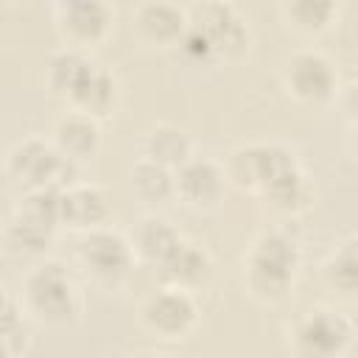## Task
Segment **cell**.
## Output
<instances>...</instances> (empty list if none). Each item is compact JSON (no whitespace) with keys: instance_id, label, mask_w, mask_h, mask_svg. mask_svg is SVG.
<instances>
[{"instance_id":"23","label":"cell","mask_w":358,"mask_h":358,"mask_svg":"<svg viewBox=\"0 0 358 358\" xmlns=\"http://www.w3.org/2000/svg\"><path fill=\"white\" fill-rule=\"evenodd\" d=\"M327 11H330V6L327 3H296L294 6V14L302 20V22H322L324 17H327Z\"/></svg>"},{"instance_id":"9","label":"cell","mask_w":358,"mask_h":358,"mask_svg":"<svg viewBox=\"0 0 358 358\" xmlns=\"http://www.w3.org/2000/svg\"><path fill=\"white\" fill-rule=\"evenodd\" d=\"M179 185H182L185 196H190L196 201H207V199H213L218 193V185L221 182H218V171L210 162L199 159V162H190V165L182 168Z\"/></svg>"},{"instance_id":"7","label":"cell","mask_w":358,"mask_h":358,"mask_svg":"<svg viewBox=\"0 0 358 358\" xmlns=\"http://www.w3.org/2000/svg\"><path fill=\"white\" fill-rule=\"evenodd\" d=\"M59 168H62V159L39 143H28L14 154V171L28 182H48L59 173Z\"/></svg>"},{"instance_id":"21","label":"cell","mask_w":358,"mask_h":358,"mask_svg":"<svg viewBox=\"0 0 358 358\" xmlns=\"http://www.w3.org/2000/svg\"><path fill=\"white\" fill-rule=\"evenodd\" d=\"M333 277L344 288H358V243H347L333 260Z\"/></svg>"},{"instance_id":"18","label":"cell","mask_w":358,"mask_h":358,"mask_svg":"<svg viewBox=\"0 0 358 358\" xmlns=\"http://www.w3.org/2000/svg\"><path fill=\"white\" fill-rule=\"evenodd\" d=\"M87 70H90V64H87L81 56H76V53H62V56H56V62H53V81H56L59 87H64V90H76Z\"/></svg>"},{"instance_id":"22","label":"cell","mask_w":358,"mask_h":358,"mask_svg":"<svg viewBox=\"0 0 358 358\" xmlns=\"http://www.w3.org/2000/svg\"><path fill=\"white\" fill-rule=\"evenodd\" d=\"M11 243L17 249H28V252H36L48 243V229L45 227H36V224H28V221H17L11 227Z\"/></svg>"},{"instance_id":"24","label":"cell","mask_w":358,"mask_h":358,"mask_svg":"<svg viewBox=\"0 0 358 358\" xmlns=\"http://www.w3.org/2000/svg\"><path fill=\"white\" fill-rule=\"evenodd\" d=\"M350 106H352V112L358 115V87L352 90V95H350Z\"/></svg>"},{"instance_id":"8","label":"cell","mask_w":358,"mask_h":358,"mask_svg":"<svg viewBox=\"0 0 358 358\" xmlns=\"http://www.w3.org/2000/svg\"><path fill=\"white\" fill-rule=\"evenodd\" d=\"M193 316V305L182 294H162L148 305V322L159 330H182Z\"/></svg>"},{"instance_id":"6","label":"cell","mask_w":358,"mask_h":358,"mask_svg":"<svg viewBox=\"0 0 358 358\" xmlns=\"http://www.w3.org/2000/svg\"><path fill=\"white\" fill-rule=\"evenodd\" d=\"M196 31L207 39L210 50L224 48V45H238L241 42V28L235 22V17L229 14V8L221 6H207L199 11V22Z\"/></svg>"},{"instance_id":"1","label":"cell","mask_w":358,"mask_h":358,"mask_svg":"<svg viewBox=\"0 0 358 358\" xmlns=\"http://www.w3.org/2000/svg\"><path fill=\"white\" fill-rule=\"evenodd\" d=\"M31 299L36 310L48 319H70L73 313V288L59 271V266H45L42 271L34 274L31 280Z\"/></svg>"},{"instance_id":"20","label":"cell","mask_w":358,"mask_h":358,"mask_svg":"<svg viewBox=\"0 0 358 358\" xmlns=\"http://www.w3.org/2000/svg\"><path fill=\"white\" fill-rule=\"evenodd\" d=\"M143 22H145L154 34H159V36H171V34L179 31L182 17H179V11L171 8V6H148V8L143 11Z\"/></svg>"},{"instance_id":"16","label":"cell","mask_w":358,"mask_h":358,"mask_svg":"<svg viewBox=\"0 0 358 358\" xmlns=\"http://www.w3.org/2000/svg\"><path fill=\"white\" fill-rule=\"evenodd\" d=\"M59 140L70 154H87L95 145V126L87 120H78V117L64 120L59 126Z\"/></svg>"},{"instance_id":"12","label":"cell","mask_w":358,"mask_h":358,"mask_svg":"<svg viewBox=\"0 0 358 358\" xmlns=\"http://www.w3.org/2000/svg\"><path fill=\"white\" fill-rule=\"evenodd\" d=\"M62 199H64V196H59V193L50 190V187L34 193L31 199H25V215H22V221L48 229V227L62 215Z\"/></svg>"},{"instance_id":"17","label":"cell","mask_w":358,"mask_h":358,"mask_svg":"<svg viewBox=\"0 0 358 358\" xmlns=\"http://www.w3.org/2000/svg\"><path fill=\"white\" fill-rule=\"evenodd\" d=\"M148 151L157 162H179L187 151V143L179 131H171V129H159L151 134L148 140Z\"/></svg>"},{"instance_id":"3","label":"cell","mask_w":358,"mask_h":358,"mask_svg":"<svg viewBox=\"0 0 358 358\" xmlns=\"http://www.w3.org/2000/svg\"><path fill=\"white\" fill-rule=\"evenodd\" d=\"M81 257L101 277H115V274L126 271V266H129V249H126V243L117 235H109V232L90 235L81 243Z\"/></svg>"},{"instance_id":"13","label":"cell","mask_w":358,"mask_h":358,"mask_svg":"<svg viewBox=\"0 0 358 358\" xmlns=\"http://www.w3.org/2000/svg\"><path fill=\"white\" fill-rule=\"evenodd\" d=\"M165 271H168L171 277H176V280H187V282H193V280L204 277V271H207V260H204V255H201L199 249H193V246H182V243H179V249L165 260Z\"/></svg>"},{"instance_id":"10","label":"cell","mask_w":358,"mask_h":358,"mask_svg":"<svg viewBox=\"0 0 358 358\" xmlns=\"http://www.w3.org/2000/svg\"><path fill=\"white\" fill-rule=\"evenodd\" d=\"M103 196L98 190H76L62 199V215L76 224H92L103 215Z\"/></svg>"},{"instance_id":"5","label":"cell","mask_w":358,"mask_h":358,"mask_svg":"<svg viewBox=\"0 0 358 358\" xmlns=\"http://www.w3.org/2000/svg\"><path fill=\"white\" fill-rule=\"evenodd\" d=\"M291 81L302 98H324L330 92L333 73L319 56H299L291 67Z\"/></svg>"},{"instance_id":"19","label":"cell","mask_w":358,"mask_h":358,"mask_svg":"<svg viewBox=\"0 0 358 358\" xmlns=\"http://www.w3.org/2000/svg\"><path fill=\"white\" fill-rule=\"evenodd\" d=\"M134 182H137L140 193L148 196V199H165L171 193V179H168L165 168L157 165V162L154 165H140Z\"/></svg>"},{"instance_id":"4","label":"cell","mask_w":358,"mask_h":358,"mask_svg":"<svg viewBox=\"0 0 358 358\" xmlns=\"http://www.w3.org/2000/svg\"><path fill=\"white\" fill-rule=\"evenodd\" d=\"M294 246L285 238H266L255 252V277L266 285H282L294 268Z\"/></svg>"},{"instance_id":"11","label":"cell","mask_w":358,"mask_h":358,"mask_svg":"<svg viewBox=\"0 0 358 358\" xmlns=\"http://www.w3.org/2000/svg\"><path fill=\"white\" fill-rule=\"evenodd\" d=\"M140 249L148 257L165 263L179 249V241H176V235L171 232V227L165 221H145V227L140 229Z\"/></svg>"},{"instance_id":"2","label":"cell","mask_w":358,"mask_h":358,"mask_svg":"<svg viewBox=\"0 0 358 358\" xmlns=\"http://www.w3.org/2000/svg\"><path fill=\"white\" fill-rule=\"evenodd\" d=\"M347 336H350V327L341 316H333V313H319L313 319H308L299 330V344L308 355L313 358H327L333 352H338L344 344H347Z\"/></svg>"},{"instance_id":"14","label":"cell","mask_w":358,"mask_h":358,"mask_svg":"<svg viewBox=\"0 0 358 358\" xmlns=\"http://www.w3.org/2000/svg\"><path fill=\"white\" fill-rule=\"evenodd\" d=\"M73 92H76V98H78L81 103H87V106H103V103L109 101V95H112V81H109L106 73H101V70H95V67L90 64V70L84 73V78L78 81V87H76Z\"/></svg>"},{"instance_id":"15","label":"cell","mask_w":358,"mask_h":358,"mask_svg":"<svg viewBox=\"0 0 358 358\" xmlns=\"http://www.w3.org/2000/svg\"><path fill=\"white\" fill-rule=\"evenodd\" d=\"M64 14H67V25L81 31V34H87V36L98 34L103 28V22H106V11L98 3H70L64 8Z\"/></svg>"}]
</instances>
